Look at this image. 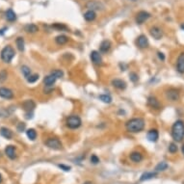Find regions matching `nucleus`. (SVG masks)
<instances>
[{
    "mask_svg": "<svg viewBox=\"0 0 184 184\" xmlns=\"http://www.w3.org/2000/svg\"><path fill=\"white\" fill-rule=\"evenodd\" d=\"M97 18V14H95L94 11H92V10H88L85 14H84V19L87 20V21H93L95 19Z\"/></svg>",
    "mask_w": 184,
    "mask_h": 184,
    "instance_id": "nucleus-24",
    "label": "nucleus"
},
{
    "mask_svg": "<svg viewBox=\"0 0 184 184\" xmlns=\"http://www.w3.org/2000/svg\"><path fill=\"white\" fill-rule=\"evenodd\" d=\"M69 42V38L65 35H59L55 38V43L59 45H64Z\"/></svg>",
    "mask_w": 184,
    "mask_h": 184,
    "instance_id": "nucleus-25",
    "label": "nucleus"
},
{
    "mask_svg": "<svg viewBox=\"0 0 184 184\" xmlns=\"http://www.w3.org/2000/svg\"><path fill=\"white\" fill-rule=\"evenodd\" d=\"M172 137L175 142H181L184 139V122L181 119H178L173 124Z\"/></svg>",
    "mask_w": 184,
    "mask_h": 184,
    "instance_id": "nucleus-2",
    "label": "nucleus"
},
{
    "mask_svg": "<svg viewBox=\"0 0 184 184\" xmlns=\"http://www.w3.org/2000/svg\"><path fill=\"white\" fill-rule=\"evenodd\" d=\"M149 33L151 35V37L154 38L155 40H160L162 37H163V32L162 30L160 29L159 27L157 26H153V27H151L150 30H149Z\"/></svg>",
    "mask_w": 184,
    "mask_h": 184,
    "instance_id": "nucleus-13",
    "label": "nucleus"
},
{
    "mask_svg": "<svg viewBox=\"0 0 184 184\" xmlns=\"http://www.w3.org/2000/svg\"><path fill=\"white\" fill-rule=\"evenodd\" d=\"M169 151L171 153H175L178 151V146H177V144H174V143H172L170 144V146H169Z\"/></svg>",
    "mask_w": 184,
    "mask_h": 184,
    "instance_id": "nucleus-37",
    "label": "nucleus"
},
{
    "mask_svg": "<svg viewBox=\"0 0 184 184\" xmlns=\"http://www.w3.org/2000/svg\"><path fill=\"white\" fill-rule=\"evenodd\" d=\"M86 8L88 10L92 11H103L104 10V5H103L98 0H89L86 3Z\"/></svg>",
    "mask_w": 184,
    "mask_h": 184,
    "instance_id": "nucleus-5",
    "label": "nucleus"
},
{
    "mask_svg": "<svg viewBox=\"0 0 184 184\" xmlns=\"http://www.w3.org/2000/svg\"><path fill=\"white\" fill-rule=\"evenodd\" d=\"M25 31L28 33H36L37 31H39V28L35 24H27L25 26Z\"/></svg>",
    "mask_w": 184,
    "mask_h": 184,
    "instance_id": "nucleus-30",
    "label": "nucleus"
},
{
    "mask_svg": "<svg viewBox=\"0 0 184 184\" xmlns=\"http://www.w3.org/2000/svg\"><path fill=\"white\" fill-rule=\"evenodd\" d=\"M147 137L148 139V141L150 142H156L159 138V133H158V130L157 129H150L148 132V135Z\"/></svg>",
    "mask_w": 184,
    "mask_h": 184,
    "instance_id": "nucleus-20",
    "label": "nucleus"
},
{
    "mask_svg": "<svg viewBox=\"0 0 184 184\" xmlns=\"http://www.w3.org/2000/svg\"><path fill=\"white\" fill-rule=\"evenodd\" d=\"M6 19L9 21H15L17 19V15H15V13L12 9H9L6 12Z\"/></svg>",
    "mask_w": 184,
    "mask_h": 184,
    "instance_id": "nucleus-26",
    "label": "nucleus"
},
{
    "mask_svg": "<svg viewBox=\"0 0 184 184\" xmlns=\"http://www.w3.org/2000/svg\"><path fill=\"white\" fill-rule=\"evenodd\" d=\"M0 98L5 99H12L14 98V93L8 88L1 87L0 88Z\"/></svg>",
    "mask_w": 184,
    "mask_h": 184,
    "instance_id": "nucleus-10",
    "label": "nucleus"
},
{
    "mask_svg": "<svg viewBox=\"0 0 184 184\" xmlns=\"http://www.w3.org/2000/svg\"><path fill=\"white\" fill-rule=\"evenodd\" d=\"M0 135L4 137L5 139H12L13 137V132L9 129L7 128V127H1V129H0Z\"/></svg>",
    "mask_w": 184,
    "mask_h": 184,
    "instance_id": "nucleus-21",
    "label": "nucleus"
},
{
    "mask_svg": "<svg viewBox=\"0 0 184 184\" xmlns=\"http://www.w3.org/2000/svg\"><path fill=\"white\" fill-rule=\"evenodd\" d=\"M180 28H181L182 30H184V23H182V24L180 25Z\"/></svg>",
    "mask_w": 184,
    "mask_h": 184,
    "instance_id": "nucleus-45",
    "label": "nucleus"
},
{
    "mask_svg": "<svg viewBox=\"0 0 184 184\" xmlns=\"http://www.w3.org/2000/svg\"><path fill=\"white\" fill-rule=\"evenodd\" d=\"M131 1H137V0H131Z\"/></svg>",
    "mask_w": 184,
    "mask_h": 184,
    "instance_id": "nucleus-48",
    "label": "nucleus"
},
{
    "mask_svg": "<svg viewBox=\"0 0 184 184\" xmlns=\"http://www.w3.org/2000/svg\"><path fill=\"white\" fill-rule=\"evenodd\" d=\"M5 153L12 160L17 158V153H15V148L14 146H7V148H5Z\"/></svg>",
    "mask_w": 184,
    "mask_h": 184,
    "instance_id": "nucleus-18",
    "label": "nucleus"
},
{
    "mask_svg": "<svg viewBox=\"0 0 184 184\" xmlns=\"http://www.w3.org/2000/svg\"><path fill=\"white\" fill-rule=\"evenodd\" d=\"M15 44H17V46L19 51H23L24 50V40L21 37H19L15 41Z\"/></svg>",
    "mask_w": 184,
    "mask_h": 184,
    "instance_id": "nucleus-27",
    "label": "nucleus"
},
{
    "mask_svg": "<svg viewBox=\"0 0 184 184\" xmlns=\"http://www.w3.org/2000/svg\"><path fill=\"white\" fill-rule=\"evenodd\" d=\"M1 182H2V175L0 174V183H1Z\"/></svg>",
    "mask_w": 184,
    "mask_h": 184,
    "instance_id": "nucleus-47",
    "label": "nucleus"
},
{
    "mask_svg": "<svg viewBox=\"0 0 184 184\" xmlns=\"http://www.w3.org/2000/svg\"><path fill=\"white\" fill-rule=\"evenodd\" d=\"M136 44L139 48H146L148 45V40L145 35H140L136 40Z\"/></svg>",
    "mask_w": 184,
    "mask_h": 184,
    "instance_id": "nucleus-9",
    "label": "nucleus"
},
{
    "mask_svg": "<svg viewBox=\"0 0 184 184\" xmlns=\"http://www.w3.org/2000/svg\"><path fill=\"white\" fill-rule=\"evenodd\" d=\"M52 27L59 30V31H67L68 30V27L64 24H61V23H55V24L52 25Z\"/></svg>",
    "mask_w": 184,
    "mask_h": 184,
    "instance_id": "nucleus-33",
    "label": "nucleus"
},
{
    "mask_svg": "<svg viewBox=\"0 0 184 184\" xmlns=\"http://www.w3.org/2000/svg\"><path fill=\"white\" fill-rule=\"evenodd\" d=\"M26 135H27V137H28L30 140H32V141L36 140V138H37V132H36V130L33 129V128L28 129V130L26 131Z\"/></svg>",
    "mask_w": 184,
    "mask_h": 184,
    "instance_id": "nucleus-28",
    "label": "nucleus"
},
{
    "mask_svg": "<svg viewBox=\"0 0 184 184\" xmlns=\"http://www.w3.org/2000/svg\"><path fill=\"white\" fill-rule=\"evenodd\" d=\"M21 73H23V75H24L27 78L31 74V69L27 66H22L21 67Z\"/></svg>",
    "mask_w": 184,
    "mask_h": 184,
    "instance_id": "nucleus-34",
    "label": "nucleus"
},
{
    "mask_svg": "<svg viewBox=\"0 0 184 184\" xmlns=\"http://www.w3.org/2000/svg\"><path fill=\"white\" fill-rule=\"evenodd\" d=\"M91 163H93V164H98L99 163V158L95 155V154H94V155H92L91 156Z\"/></svg>",
    "mask_w": 184,
    "mask_h": 184,
    "instance_id": "nucleus-39",
    "label": "nucleus"
},
{
    "mask_svg": "<svg viewBox=\"0 0 184 184\" xmlns=\"http://www.w3.org/2000/svg\"><path fill=\"white\" fill-rule=\"evenodd\" d=\"M181 149H182V153H183V155H184V145L182 146V148H181Z\"/></svg>",
    "mask_w": 184,
    "mask_h": 184,
    "instance_id": "nucleus-46",
    "label": "nucleus"
},
{
    "mask_svg": "<svg viewBox=\"0 0 184 184\" xmlns=\"http://www.w3.org/2000/svg\"><path fill=\"white\" fill-rule=\"evenodd\" d=\"M4 30H6V28H4V29H2V30H0V35H3L4 34Z\"/></svg>",
    "mask_w": 184,
    "mask_h": 184,
    "instance_id": "nucleus-43",
    "label": "nucleus"
},
{
    "mask_svg": "<svg viewBox=\"0 0 184 184\" xmlns=\"http://www.w3.org/2000/svg\"><path fill=\"white\" fill-rule=\"evenodd\" d=\"M15 49L11 45H7L1 51V59L5 62V63H10L13 58L15 57Z\"/></svg>",
    "mask_w": 184,
    "mask_h": 184,
    "instance_id": "nucleus-4",
    "label": "nucleus"
},
{
    "mask_svg": "<svg viewBox=\"0 0 184 184\" xmlns=\"http://www.w3.org/2000/svg\"><path fill=\"white\" fill-rule=\"evenodd\" d=\"M111 48V42L108 41V40H105V41L101 42L100 45H99V51L100 53H107Z\"/></svg>",
    "mask_w": 184,
    "mask_h": 184,
    "instance_id": "nucleus-19",
    "label": "nucleus"
},
{
    "mask_svg": "<svg viewBox=\"0 0 184 184\" xmlns=\"http://www.w3.org/2000/svg\"><path fill=\"white\" fill-rule=\"evenodd\" d=\"M99 99L104 103H111L112 102V98H111L110 94H100Z\"/></svg>",
    "mask_w": 184,
    "mask_h": 184,
    "instance_id": "nucleus-31",
    "label": "nucleus"
},
{
    "mask_svg": "<svg viewBox=\"0 0 184 184\" xmlns=\"http://www.w3.org/2000/svg\"><path fill=\"white\" fill-rule=\"evenodd\" d=\"M157 54H158V57H159V59H161L162 61H164V60H165V56H164V54H163L162 52H158Z\"/></svg>",
    "mask_w": 184,
    "mask_h": 184,
    "instance_id": "nucleus-42",
    "label": "nucleus"
},
{
    "mask_svg": "<svg viewBox=\"0 0 184 184\" xmlns=\"http://www.w3.org/2000/svg\"><path fill=\"white\" fill-rule=\"evenodd\" d=\"M129 157H130V160H132L135 163H139L143 160V155L141 154V153H138V151H133V153H131Z\"/></svg>",
    "mask_w": 184,
    "mask_h": 184,
    "instance_id": "nucleus-22",
    "label": "nucleus"
},
{
    "mask_svg": "<svg viewBox=\"0 0 184 184\" xmlns=\"http://www.w3.org/2000/svg\"><path fill=\"white\" fill-rule=\"evenodd\" d=\"M129 77H130V80L132 82H137L138 81V79H139V77H138V74L136 73H129Z\"/></svg>",
    "mask_w": 184,
    "mask_h": 184,
    "instance_id": "nucleus-38",
    "label": "nucleus"
},
{
    "mask_svg": "<svg viewBox=\"0 0 184 184\" xmlns=\"http://www.w3.org/2000/svg\"><path fill=\"white\" fill-rule=\"evenodd\" d=\"M112 85H113V87H115L116 89H119V90H124L126 88V83L123 80L118 79V78L112 80Z\"/></svg>",
    "mask_w": 184,
    "mask_h": 184,
    "instance_id": "nucleus-17",
    "label": "nucleus"
},
{
    "mask_svg": "<svg viewBox=\"0 0 184 184\" xmlns=\"http://www.w3.org/2000/svg\"><path fill=\"white\" fill-rule=\"evenodd\" d=\"M56 80H57V78H56L53 74H49V75H47V76H45L44 77V85H45V87L46 88H52V86L55 84V82H56Z\"/></svg>",
    "mask_w": 184,
    "mask_h": 184,
    "instance_id": "nucleus-16",
    "label": "nucleus"
},
{
    "mask_svg": "<svg viewBox=\"0 0 184 184\" xmlns=\"http://www.w3.org/2000/svg\"><path fill=\"white\" fill-rule=\"evenodd\" d=\"M166 97L171 101H177L179 99V91L174 88H171L166 92Z\"/></svg>",
    "mask_w": 184,
    "mask_h": 184,
    "instance_id": "nucleus-7",
    "label": "nucleus"
},
{
    "mask_svg": "<svg viewBox=\"0 0 184 184\" xmlns=\"http://www.w3.org/2000/svg\"><path fill=\"white\" fill-rule=\"evenodd\" d=\"M125 128L130 133H139L145 128V119L142 118H133L125 123Z\"/></svg>",
    "mask_w": 184,
    "mask_h": 184,
    "instance_id": "nucleus-1",
    "label": "nucleus"
},
{
    "mask_svg": "<svg viewBox=\"0 0 184 184\" xmlns=\"http://www.w3.org/2000/svg\"><path fill=\"white\" fill-rule=\"evenodd\" d=\"M7 76H8V73L6 70H1L0 71V83H3L5 80L7 79Z\"/></svg>",
    "mask_w": 184,
    "mask_h": 184,
    "instance_id": "nucleus-36",
    "label": "nucleus"
},
{
    "mask_svg": "<svg viewBox=\"0 0 184 184\" xmlns=\"http://www.w3.org/2000/svg\"><path fill=\"white\" fill-rule=\"evenodd\" d=\"M58 166H59V168H61L62 170L66 171V172H69V171L70 170V167H69V166H66V165H64V164H60V165H58Z\"/></svg>",
    "mask_w": 184,
    "mask_h": 184,
    "instance_id": "nucleus-41",
    "label": "nucleus"
},
{
    "mask_svg": "<svg viewBox=\"0 0 184 184\" xmlns=\"http://www.w3.org/2000/svg\"><path fill=\"white\" fill-rule=\"evenodd\" d=\"M83 184H93V182H91V181H86V182H84Z\"/></svg>",
    "mask_w": 184,
    "mask_h": 184,
    "instance_id": "nucleus-44",
    "label": "nucleus"
},
{
    "mask_svg": "<svg viewBox=\"0 0 184 184\" xmlns=\"http://www.w3.org/2000/svg\"><path fill=\"white\" fill-rule=\"evenodd\" d=\"M156 172H147V173H144L141 178H140V181H145V180H149L151 178H153L156 177Z\"/></svg>",
    "mask_w": 184,
    "mask_h": 184,
    "instance_id": "nucleus-23",
    "label": "nucleus"
},
{
    "mask_svg": "<svg viewBox=\"0 0 184 184\" xmlns=\"http://www.w3.org/2000/svg\"><path fill=\"white\" fill-rule=\"evenodd\" d=\"M148 105L155 110H158L161 108V104H160L159 100L155 98V97H149L148 98Z\"/></svg>",
    "mask_w": 184,
    "mask_h": 184,
    "instance_id": "nucleus-15",
    "label": "nucleus"
},
{
    "mask_svg": "<svg viewBox=\"0 0 184 184\" xmlns=\"http://www.w3.org/2000/svg\"><path fill=\"white\" fill-rule=\"evenodd\" d=\"M45 145L54 150H59L62 148V143L57 138H48L45 141Z\"/></svg>",
    "mask_w": 184,
    "mask_h": 184,
    "instance_id": "nucleus-6",
    "label": "nucleus"
},
{
    "mask_svg": "<svg viewBox=\"0 0 184 184\" xmlns=\"http://www.w3.org/2000/svg\"><path fill=\"white\" fill-rule=\"evenodd\" d=\"M26 79L29 83H35L39 80V74H30Z\"/></svg>",
    "mask_w": 184,
    "mask_h": 184,
    "instance_id": "nucleus-35",
    "label": "nucleus"
},
{
    "mask_svg": "<svg viewBox=\"0 0 184 184\" xmlns=\"http://www.w3.org/2000/svg\"><path fill=\"white\" fill-rule=\"evenodd\" d=\"M51 74H53L56 78H62L64 76V73H63V70L61 69H54L51 71Z\"/></svg>",
    "mask_w": 184,
    "mask_h": 184,
    "instance_id": "nucleus-32",
    "label": "nucleus"
},
{
    "mask_svg": "<svg viewBox=\"0 0 184 184\" xmlns=\"http://www.w3.org/2000/svg\"><path fill=\"white\" fill-rule=\"evenodd\" d=\"M168 167H169V165H168L166 162H160L155 167V171L156 172H163V171H165V170L168 169Z\"/></svg>",
    "mask_w": 184,
    "mask_h": 184,
    "instance_id": "nucleus-29",
    "label": "nucleus"
},
{
    "mask_svg": "<svg viewBox=\"0 0 184 184\" xmlns=\"http://www.w3.org/2000/svg\"><path fill=\"white\" fill-rule=\"evenodd\" d=\"M25 129V123H19V125H18V131L21 132Z\"/></svg>",
    "mask_w": 184,
    "mask_h": 184,
    "instance_id": "nucleus-40",
    "label": "nucleus"
},
{
    "mask_svg": "<svg viewBox=\"0 0 184 184\" xmlns=\"http://www.w3.org/2000/svg\"><path fill=\"white\" fill-rule=\"evenodd\" d=\"M177 70L179 73H184V52H181L178 57Z\"/></svg>",
    "mask_w": 184,
    "mask_h": 184,
    "instance_id": "nucleus-12",
    "label": "nucleus"
},
{
    "mask_svg": "<svg viewBox=\"0 0 184 184\" xmlns=\"http://www.w3.org/2000/svg\"><path fill=\"white\" fill-rule=\"evenodd\" d=\"M22 108L23 110H25L26 112L30 113V112H32L36 108V103L32 99H27L22 103Z\"/></svg>",
    "mask_w": 184,
    "mask_h": 184,
    "instance_id": "nucleus-14",
    "label": "nucleus"
},
{
    "mask_svg": "<svg viewBox=\"0 0 184 184\" xmlns=\"http://www.w3.org/2000/svg\"><path fill=\"white\" fill-rule=\"evenodd\" d=\"M90 57H91V60L92 62L94 64V65H101L102 64V57H101V55L98 51L97 50H94L91 52V55H90Z\"/></svg>",
    "mask_w": 184,
    "mask_h": 184,
    "instance_id": "nucleus-11",
    "label": "nucleus"
},
{
    "mask_svg": "<svg viewBox=\"0 0 184 184\" xmlns=\"http://www.w3.org/2000/svg\"><path fill=\"white\" fill-rule=\"evenodd\" d=\"M150 17L149 13L146 12V11H140L137 15H136V22L138 23V24H143L144 22L147 21Z\"/></svg>",
    "mask_w": 184,
    "mask_h": 184,
    "instance_id": "nucleus-8",
    "label": "nucleus"
},
{
    "mask_svg": "<svg viewBox=\"0 0 184 184\" xmlns=\"http://www.w3.org/2000/svg\"><path fill=\"white\" fill-rule=\"evenodd\" d=\"M82 124V121L77 115H70L66 119V125L69 129H77Z\"/></svg>",
    "mask_w": 184,
    "mask_h": 184,
    "instance_id": "nucleus-3",
    "label": "nucleus"
}]
</instances>
